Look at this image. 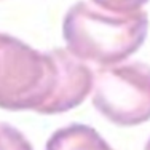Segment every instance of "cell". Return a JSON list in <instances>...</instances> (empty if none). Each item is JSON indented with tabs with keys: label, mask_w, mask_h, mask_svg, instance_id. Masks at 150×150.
<instances>
[{
	"label": "cell",
	"mask_w": 150,
	"mask_h": 150,
	"mask_svg": "<svg viewBox=\"0 0 150 150\" xmlns=\"http://www.w3.org/2000/svg\"><path fill=\"white\" fill-rule=\"evenodd\" d=\"M94 72L67 50L37 51L0 34V107L61 113L80 105L93 91Z\"/></svg>",
	"instance_id": "1"
},
{
	"label": "cell",
	"mask_w": 150,
	"mask_h": 150,
	"mask_svg": "<svg viewBox=\"0 0 150 150\" xmlns=\"http://www.w3.org/2000/svg\"><path fill=\"white\" fill-rule=\"evenodd\" d=\"M149 18L144 10L121 11L78 2L67 11L62 35L67 51L85 64L107 67L128 61L144 43Z\"/></svg>",
	"instance_id": "2"
},
{
	"label": "cell",
	"mask_w": 150,
	"mask_h": 150,
	"mask_svg": "<svg viewBox=\"0 0 150 150\" xmlns=\"http://www.w3.org/2000/svg\"><path fill=\"white\" fill-rule=\"evenodd\" d=\"M93 104L118 126L145 123L150 120V67L139 61H123L98 69Z\"/></svg>",
	"instance_id": "3"
},
{
	"label": "cell",
	"mask_w": 150,
	"mask_h": 150,
	"mask_svg": "<svg viewBox=\"0 0 150 150\" xmlns=\"http://www.w3.org/2000/svg\"><path fill=\"white\" fill-rule=\"evenodd\" d=\"M46 150H113L91 126L74 123L50 137Z\"/></svg>",
	"instance_id": "4"
},
{
	"label": "cell",
	"mask_w": 150,
	"mask_h": 150,
	"mask_svg": "<svg viewBox=\"0 0 150 150\" xmlns=\"http://www.w3.org/2000/svg\"><path fill=\"white\" fill-rule=\"evenodd\" d=\"M0 150H34L26 136L8 123H0Z\"/></svg>",
	"instance_id": "5"
},
{
	"label": "cell",
	"mask_w": 150,
	"mask_h": 150,
	"mask_svg": "<svg viewBox=\"0 0 150 150\" xmlns=\"http://www.w3.org/2000/svg\"><path fill=\"white\" fill-rule=\"evenodd\" d=\"M96 5L104 6L110 10H121V11H133V10H141L149 0H91Z\"/></svg>",
	"instance_id": "6"
},
{
	"label": "cell",
	"mask_w": 150,
	"mask_h": 150,
	"mask_svg": "<svg viewBox=\"0 0 150 150\" xmlns=\"http://www.w3.org/2000/svg\"><path fill=\"white\" fill-rule=\"evenodd\" d=\"M145 150H150V139L147 141V144H145Z\"/></svg>",
	"instance_id": "7"
}]
</instances>
